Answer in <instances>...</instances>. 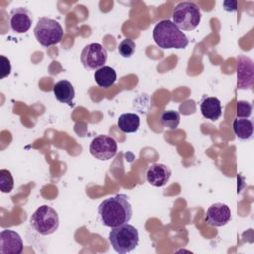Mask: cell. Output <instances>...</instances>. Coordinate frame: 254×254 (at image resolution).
Instances as JSON below:
<instances>
[{
  "mask_svg": "<svg viewBox=\"0 0 254 254\" xmlns=\"http://www.w3.org/2000/svg\"><path fill=\"white\" fill-rule=\"evenodd\" d=\"M97 210L102 224L111 228L128 223L133 213L128 196L122 193L101 201Z\"/></svg>",
  "mask_w": 254,
  "mask_h": 254,
  "instance_id": "6da1fadb",
  "label": "cell"
},
{
  "mask_svg": "<svg viewBox=\"0 0 254 254\" xmlns=\"http://www.w3.org/2000/svg\"><path fill=\"white\" fill-rule=\"evenodd\" d=\"M153 39L161 49H185L189 45V39L173 21L162 20L156 24L153 30Z\"/></svg>",
  "mask_w": 254,
  "mask_h": 254,
  "instance_id": "7a4b0ae2",
  "label": "cell"
},
{
  "mask_svg": "<svg viewBox=\"0 0 254 254\" xmlns=\"http://www.w3.org/2000/svg\"><path fill=\"white\" fill-rule=\"evenodd\" d=\"M108 239L115 252L125 254L137 247L139 243V233L133 225L126 223L113 227L109 232Z\"/></svg>",
  "mask_w": 254,
  "mask_h": 254,
  "instance_id": "3957f363",
  "label": "cell"
},
{
  "mask_svg": "<svg viewBox=\"0 0 254 254\" xmlns=\"http://www.w3.org/2000/svg\"><path fill=\"white\" fill-rule=\"evenodd\" d=\"M200 9L193 2H181L173 12V22L181 31L194 30L200 22Z\"/></svg>",
  "mask_w": 254,
  "mask_h": 254,
  "instance_id": "277c9868",
  "label": "cell"
},
{
  "mask_svg": "<svg viewBox=\"0 0 254 254\" xmlns=\"http://www.w3.org/2000/svg\"><path fill=\"white\" fill-rule=\"evenodd\" d=\"M34 35L43 47L48 48L62 41L64 30L58 21L48 17H42L38 20L34 28Z\"/></svg>",
  "mask_w": 254,
  "mask_h": 254,
  "instance_id": "5b68a950",
  "label": "cell"
},
{
  "mask_svg": "<svg viewBox=\"0 0 254 254\" xmlns=\"http://www.w3.org/2000/svg\"><path fill=\"white\" fill-rule=\"evenodd\" d=\"M30 222L32 227L41 235H50L59 228V214L53 207L44 204L35 210Z\"/></svg>",
  "mask_w": 254,
  "mask_h": 254,
  "instance_id": "8992f818",
  "label": "cell"
},
{
  "mask_svg": "<svg viewBox=\"0 0 254 254\" xmlns=\"http://www.w3.org/2000/svg\"><path fill=\"white\" fill-rule=\"evenodd\" d=\"M107 61V51L99 43L86 45L80 54V62L87 69H97Z\"/></svg>",
  "mask_w": 254,
  "mask_h": 254,
  "instance_id": "52a82bcc",
  "label": "cell"
},
{
  "mask_svg": "<svg viewBox=\"0 0 254 254\" xmlns=\"http://www.w3.org/2000/svg\"><path fill=\"white\" fill-rule=\"evenodd\" d=\"M89 152L95 159L99 161H107L116 155L117 143L110 136L99 135L91 141Z\"/></svg>",
  "mask_w": 254,
  "mask_h": 254,
  "instance_id": "ba28073f",
  "label": "cell"
},
{
  "mask_svg": "<svg viewBox=\"0 0 254 254\" xmlns=\"http://www.w3.org/2000/svg\"><path fill=\"white\" fill-rule=\"evenodd\" d=\"M254 82V64L253 61L244 55L237 57V88L249 89Z\"/></svg>",
  "mask_w": 254,
  "mask_h": 254,
  "instance_id": "9c48e42d",
  "label": "cell"
},
{
  "mask_svg": "<svg viewBox=\"0 0 254 254\" xmlns=\"http://www.w3.org/2000/svg\"><path fill=\"white\" fill-rule=\"evenodd\" d=\"M32 13L25 7L13 8L9 14V25L13 32L26 33L32 26Z\"/></svg>",
  "mask_w": 254,
  "mask_h": 254,
  "instance_id": "30bf717a",
  "label": "cell"
},
{
  "mask_svg": "<svg viewBox=\"0 0 254 254\" xmlns=\"http://www.w3.org/2000/svg\"><path fill=\"white\" fill-rule=\"evenodd\" d=\"M230 218L231 210L229 206L221 202H215L207 208L205 222L210 226L220 227L227 224Z\"/></svg>",
  "mask_w": 254,
  "mask_h": 254,
  "instance_id": "8fae6325",
  "label": "cell"
},
{
  "mask_svg": "<svg viewBox=\"0 0 254 254\" xmlns=\"http://www.w3.org/2000/svg\"><path fill=\"white\" fill-rule=\"evenodd\" d=\"M23 247L22 238L16 231L4 229L0 232L1 254H21Z\"/></svg>",
  "mask_w": 254,
  "mask_h": 254,
  "instance_id": "7c38bea8",
  "label": "cell"
},
{
  "mask_svg": "<svg viewBox=\"0 0 254 254\" xmlns=\"http://www.w3.org/2000/svg\"><path fill=\"white\" fill-rule=\"evenodd\" d=\"M172 175L171 169L164 164L155 163L151 165L146 173L147 181L154 187H164L170 180Z\"/></svg>",
  "mask_w": 254,
  "mask_h": 254,
  "instance_id": "4fadbf2b",
  "label": "cell"
},
{
  "mask_svg": "<svg viewBox=\"0 0 254 254\" xmlns=\"http://www.w3.org/2000/svg\"><path fill=\"white\" fill-rule=\"evenodd\" d=\"M199 108L202 116L210 121H216L222 114L221 102L217 97L204 96L200 100Z\"/></svg>",
  "mask_w": 254,
  "mask_h": 254,
  "instance_id": "5bb4252c",
  "label": "cell"
},
{
  "mask_svg": "<svg viewBox=\"0 0 254 254\" xmlns=\"http://www.w3.org/2000/svg\"><path fill=\"white\" fill-rule=\"evenodd\" d=\"M53 91L58 101L66 103L68 106H73V98L75 93L71 82L66 79L60 80L54 85Z\"/></svg>",
  "mask_w": 254,
  "mask_h": 254,
  "instance_id": "9a60e30c",
  "label": "cell"
},
{
  "mask_svg": "<svg viewBox=\"0 0 254 254\" xmlns=\"http://www.w3.org/2000/svg\"><path fill=\"white\" fill-rule=\"evenodd\" d=\"M253 128L252 120L247 118H236L232 123L233 132L241 141H248L253 138Z\"/></svg>",
  "mask_w": 254,
  "mask_h": 254,
  "instance_id": "2e32d148",
  "label": "cell"
},
{
  "mask_svg": "<svg viewBox=\"0 0 254 254\" xmlns=\"http://www.w3.org/2000/svg\"><path fill=\"white\" fill-rule=\"evenodd\" d=\"M117 78L115 69L108 65H103L97 68L94 72V79L98 86L102 88H108L114 84Z\"/></svg>",
  "mask_w": 254,
  "mask_h": 254,
  "instance_id": "e0dca14e",
  "label": "cell"
},
{
  "mask_svg": "<svg viewBox=\"0 0 254 254\" xmlns=\"http://www.w3.org/2000/svg\"><path fill=\"white\" fill-rule=\"evenodd\" d=\"M117 126L124 133H134L140 126V117L135 113H123L117 120Z\"/></svg>",
  "mask_w": 254,
  "mask_h": 254,
  "instance_id": "ac0fdd59",
  "label": "cell"
},
{
  "mask_svg": "<svg viewBox=\"0 0 254 254\" xmlns=\"http://www.w3.org/2000/svg\"><path fill=\"white\" fill-rule=\"evenodd\" d=\"M180 113L175 110H166L160 116V122L163 127L175 130L180 124Z\"/></svg>",
  "mask_w": 254,
  "mask_h": 254,
  "instance_id": "d6986e66",
  "label": "cell"
},
{
  "mask_svg": "<svg viewBox=\"0 0 254 254\" xmlns=\"http://www.w3.org/2000/svg\"><path fill=\"white\" fill-rule=\"evenodd\" d=\"M14 188V180L10 171L6 169L0 170V190L4 193L10 192Z\"/></svg>",
  "mask_w": 254,
  "mask_h": 254,
  "instance_id": "ffe728a7",
  "label": "cell"
},
{
  "mask_svg": "<svg viewBox=\"0 0 254 254\" xmlns=\"http://www.w3.org/2000/svg\"><path fill=\"white\" fill-rule=\"evenodd\" d=\"M136 44L131 39H124L118 46V52L123 58H130L135 53Z\"/></svg>",
  "mask_w": 254,
  "mask_h": 254,
  "instance_id": "44dd1931",
  "label": "cell"
},
{
  "mask_svg": "<svg viewBox=\"0 0 254 254\" xmlns=\"http://www.w3.org/2000/svg\"><path fill=\"white\" fill-rule=\"evenodd\" d=\"M253 106L250 102L245 100H239L236 104V116L237 118H249L252 114Z\"/></svg>",
  "mask_w": 254,
  "mask_h": 254,
  "instance_id": "7402d4cb",
  "label": "cell"
},
{
  "mask_svg": "<svg viewBox=\"0 0 254 254\" xmlns=\"http://www.w3.org/2000/svg\"><path fill=\"white\" fill-rule=\"evenodd\" d=\"M0 59H1V76H0V78H4L7 75H9L11 72V64H10V61L6 57L0 56Z\"/></svg>",
  "mask_w": 254,
  "mask_h": 254,
  "instance_id": "603a6c76",
  "label": "cell"
}]
</instances>
